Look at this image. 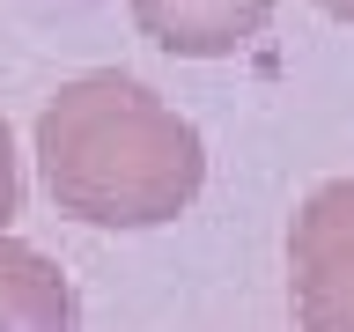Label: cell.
<instances>
[{
    "mask_svg": "<svg viewBox=\"0 0 354 332\" xmlns=\"http://www.w3.org/2000/svg\"><path fill=\"white\" fill-rule=\"evenodd\" d=\"M37 170L52 207L88 229H162L207 185V140L140 74L96 66L37 111Z\"/></svg>",
    "mask_w": 354,
    "mask_h": 332,
    "instance_id": "obj_1",
    "label": "cell"
},
{
    "mask_svg": "<svg viewBox=\"0 0 354 332\" xmlns=\"http://www.w3.org/2000/svg\"><path fill=\"white\" fill-rule=\"evenodd\" d=\"M140 37L177 59H229L273 22V0H126Z\"/></svg>",
    "mask_w": 354,
    "mask_h": 332,
    "instance_id": "obj_3",
    "label": "cell"
},
{
    "mask_svg": "<svg viewBox=\"0 0 354 332\" xmlns=\"http://www.w3.org/2000/svg\"><path fill=\"white\" fill-rule=\"evenodd\" d=\"M74 325H82L74 281L37 243L0 237V332H74Z\"/></svg>",
    "mask_w": 354,
    "mask_h": 332,
    "instance_id": "obj_4",
    "label": "cell"
},
{
    "mask_svg": "<svg viewBox=\"0 0 354 332\" xmlns=\"http://www.w3.org/2000/svg\"><path fill=\"white\" fill-rule=\"evenodd\" d=\"M22 207V170H15V133L0 126V237H8V221Z\"/></svg>",
    "mask_w": 354,
    "mask_h": 332,
    "instance_id": "obj_5",
    "label": "cell"
},
{
    "mask_svg": "<svg viewBox=\"0 0 354 332\" xmlns=\"http://www.w3.org/2000/svg\"><path fill=\"white\" fill-rule=\"evenodd\" d=\"M288 303L303 332H354V177H332L295 207Z\"/></svg>",
    "mask_w": 354,
    "mask_h": 332,
    "instance_id": "obj_2",
    "label": "cell"
},
{
    "mask_svg": "<svg viewBox=\"0 0 354 332\" xmlns=\"http://www.w3.org/2000/svg\"><path fill=\"white\" fill-rule=\"evenodd\" d=\"M317 8H325L332 22H354V0H317Z\"/></svg>",
    "mask_w": 354,
    "mask_h": 332,
    "instance_id": "obj_6",
    "label": "cell"
}]
</instances>
